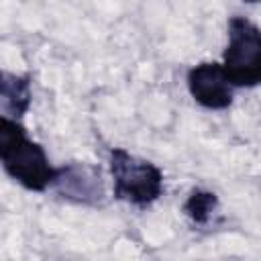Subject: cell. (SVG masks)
<instances>
[{
    "label": "cell",
    "instance_id": "obj_1",
    "mask_svg": "<svg viewBox=\"0 0 261 261\" xmlns=\"http://www.w3.org/2000/svg\"><path fill=\"white\" fill-rule=\"evenodd\" d=\"M0 163L14 181L33 192L47 190L57 171L43 147L27 137L24 126L4 114H0Z\"/></svg>",
    "mask_w": 261,
    "mask_h": 261
},
{
    "label": "cell",
    "instance_id": "obj_2",
    "mask_svg": "<svg viewBox=\"0 0 261 261\" xmlns=\"http://www.w3.org/2000/svg\"><path fill=\"white\" fill-rule=\"evenodd\" d=\"M110 173L116 200L147 208L163 194L161 169L155 163L128 153L126 149L114 147L110 151Z\"/></svg>",
    "mask_w": 261,
    "mask_h": 261
},
{
    "label": "cell",
    "instance_id": "obj_3",
    "mask_svg": "<svg viewBox=\"0 0 261 261\" xmlns=\"http://www.w3.org/2000/svg\"><path fill=\"white\" fill-rule=\"evenodd\" d=\"M232 86L253 88L261 82V33L245 16L228 20V45L220 63Z\"/></svg>",
    "mask_w": 261,
    "mask_h": 261
},
{
    "label": "cell",
    "instance_id": "obj_4",
    "mask_svg": "<svg viewBox=\"0 0 261 261\" xmlns=\"http://www.w3.org/2000/svg\"><path fill=\"white\" fill-rule=\"evenodd\" d=\"M55 192L73 204L100 206L104 202V179L100 167L86 161H71L55 171Z\"/></svg>",
    "mask_w": 261,
    "mask_h": 261
},
{
    "label": "cell",
    "instance_id": "obj_5",
    "mask_svg": "<svg viewBox=\"0 0 261 261\" xmlns=\"http://www.w3.org/2000/svg\"><path fill=\"white\" fill-rule=\"evenodd\" d=\"M188 90L192 98L210 110H224L232 104V84L216 61H204L188 71Z\"/></svg>",
    "mask_w": 261,
    "mask_h": 261
},
{
    "label": "cell",
    "instance_id": "obj_6",
    "mask_svg": "<svg viewBox=\"0 0 261 261\" xmlns=\"http://www.w3.org/2000/svg\"><path fill=\"white\" fill-rule=\"evenodd\" d=\"M31 82L27 75H16L0 69V110L10 118H20L31 108Z\"/></svg>",
    "mask_w": 261,
    "mask_h": 261
},
{
    "label": "cell",
    "instance_id": "obj_7",
    "mask_svg": "<svg viewBox=\"0 0 261 261\" xmlns=\"http://www.w3.org/2000/svg\"><path fill=\"white\" fill-rule=\"evenodd\" d=\"M216 208H218V198L214 192L208 190H192L188 200L184 202V214L194 224H206Z\"/></svg>",
    "mask_w": 261,
    "mask_h": 261
},
{
    "label": "cell",
    "instance_id": "obj_8",
    "mask_svg": "<svg viewBox=\"0 0 261 261\" xmlns=\"http://www.w3.org/2000/svg\"><path fill=\"white\" fill-rule=\"evenodd\" d=\"M245 2H249V4H255V2H259V0H245Z\"/></svg>",
    "mask_w": 261,
    "mask_h": 261
}]
</instances>
